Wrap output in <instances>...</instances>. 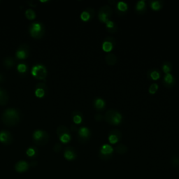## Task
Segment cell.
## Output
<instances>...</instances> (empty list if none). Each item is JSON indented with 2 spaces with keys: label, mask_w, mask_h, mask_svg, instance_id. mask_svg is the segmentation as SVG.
I'll list each match as a JSON object with an SVG mask.
<instances>
[{
  "label": "cell",
  "mask_w": 179,
  "mask_h": 179,
  "mask_svg": "<svg viewBox=\"0 0 179 179\" xmlns=\"http://www.w3.org/2000/svg\"><path fill=\"white\" fill-rule=\"evenodd\" d=\"M1 120L7 126H14L20 121L19 113L14 108H7L1 116Z\"/></svg>",
  "instance_id": "6da1fadb"
},
{
  "label": "cell",
  "mask_w": 179,
  "mask_h": 179,
  "mask_svg": "<svg viewBox=\"0 0 179 179\" xmlns=\"http://www.w3.org/2000/svg\"><path fill=\"white\" fill-rule=\"evenodd\" d=\"M104 119L108 123L113 125H118L122 121V116L118 111L109 109L104 115Z\"/></svg>",
  "instance_id": "7a4b0ae2"
},
{
  "label": "cell",
  "mask_w": 179,
  "mask_h": 179,
  "mask_svg": "<svg viewBox=\"0 0 179 179\" xmlns=\"http://www.w3.org/2000/svg\"><path fill=\"white\" fill-rule=\"evenodd\" d=\"M48 133L43 130H36L33 134V141L37 146H44L48 141Z\"/></svg>",
  "instance_id": "3957f363"
},
{
  "label": "cell",
  "mask_w": 179,
  "mask_h": 179,
  "mask_svg": "<svg viewBox=\"0 0 179 179\" xmlns=\"http://www.w3.org/2000/svg\"><path fill=\"white\" fill-rule=\"evenodd\" d=\"M30 32L31 36L35 39H41L44 34V29L40 23H32L30 27Z\"/></svg>",
  "instance_id": "277c9868"
},
{
  "label": "cell",
  "mask_w": 179,
  "mask_h": 179,
  "mask_svg": "<svg viewBox=\"0 0 179 179\" xmlns=\"http://www.w3.org/2000/svg\"><path fill=\"white\" fill-rule=\"evenodd\" d=\"M32 73L34 77L36 79H44L47 76V70L44 66L41 65H37L34 66L32 69Z\"/></svg>",
  "instance_id": "5b68a950"
},
{
  "label": "cell",
  "mask_w": 179,
  "mask_h": 179,
  "mask_svg": "<svg viewBox=\"0 0 179 179\" xmlns=\"http://www.w3.org/2000/svg\"><path fill=\"white\" fill-rule=\"evenodd\" d=\"M29 55V49L28 47L26 45H21L17 50L16 55L17 58L20 59H25L28 57Z\"/></svg>",
  "instance_id": "8992f818"
},
{
  "label": "cell",
  "mask_w": 179,
  "mask_h": 179,
  "mask_svg": "<svg viewBox=\"0 0 179 179\" xmlns=\"http://www.w3.org/2000/svg\"><path fill=\"white\" fill-rule=\"evenodd\" d=\"M121 138V132L118 129H113L110 131L108 136V141L111 143H116Z\"/></svg>",
  "instance_id": "52a82bcc"
},
{
  "label": "cell",
  "mask_w": 179,
  "mask_h": 179,
  "mask_svg": "<svg viewBox=\"0 0 179 179\" xmlns=\"http://www.w3.org/2000/svg\"><path fill=\"white\" fill-rule=\"evenodd\" d=\"M0 142L5 145L10 144L12 142V136L8 131H0Z\"/></svg>",
  "instance_id": "ba28073f"
},
{
  "label": "cell",
  "mask_w": 179,
  "mask_h": 179,
  "mask_svg": "<svg viewBox=\"0 0 179 179\" xmlns=\"http://www.w3.org/2000/svg\"><path fill=\"white\" fill-rule=\"evenodd\" d=\"M29 164L24 160H20L15 165V169L18 173H23L28 170Z\"/></svg>",
  "instance_id": "9c48e42d"
},
{
  "label": "cell",
  "mask_w": 179,
  "mask_h": 179,
  "mask_svg": "<svg viewBox=\"0 0 179 179\" xmlns=\"http://www.w3.org/2000/svg\"><path fill=\"white\" fill-rule=\"evenodd\" d=\"M90 137V131L88 127H82L79 129V140L87 141Z\"/></svg>",
  "instance_id": "30bf717a"
},
{
  "label": "cell",
  "mask_w": 179,
  "mask_h": 179,
  "mask_svg": "<svg viewBox=\"0 0 179 179\" xmlns=\"http://www.w3.org/2000/svg\"><path fill=\"white\" fill-rule=\"evenodd\" d=\"M164 85L167 88H171L175 83V79H174V76H172L171 73H166L165 76L164 77Z\"/></svg>",
  "instance_id": "8fae6325"
},
{
  "label": "cell",
  "mask_w": 179,
  "mask_h": 179,
  "mask_svg": "<svg viewBox=\"0 0 179 179\" xmlns=\"http://www.w3.org/2000/svg\"><path fill=\"white\" fill-rule=\"evenodd\" d=\"M9 94L7 90L0 88V105L4 106L7 104L9 102Z\"/></svg>",
  "instance_id": "7c38bea8"
},
{
  "label": "cell",
  "mask_w": 179,
  "mask_h": 179,
  "mask_svg": "<svg viewBox=\"0 0 179 179\" xmlns=\"http://www.w3.org/2000/svg\"><path fill=\"white\" fill-rule=\"evenodd\" d=\"M113 152H114V148H112V146L108 144L103 145L100 149V154L104 156L111 155Z\"/></svg>",
  "instance_id": "4fadbf2b"
},
{
  "label": "cell",
  "mask_w": 179,
  "mask_h": 179,
  "mask_svg": "<svg viewBox=\"0 0 179 179\" xmlns=\"http://www.w3.org/2000/svg\"><path fill=\"white\" fill-rule=\"evenodd\" d=\"M136 10H137V13L139 14L144 13L146 10V1L144 0H140L137 2V6H136Z\"/></svg>",
  "instance_id": "5bb4252c"
},
{
  "label": "cell",
  "mask_w": 179,
  "mask_h": 179,
  "mask_svg": "<svg viewBox=\"0 0 179 179\" xmlns=\"http://www.w3.org/2000/svg\"><path fill=\"white\" fill-rule=\"evenodd\" d=\"M105 62L108 65H114L117 62V57L113 53H108L105 56Z\"/></svg>",
  "instance_id": "9a60e30c"
},
{
  "label": "cell",
  "mask_w": 179,
  "mask_h": 179,
  "mask_svg": "<svg viewBox=\"0 0 179 179\" xmlns=\"http://www.w3.org/2000/svg\"><path fill=\"white\" fill-rule=\"evenodd\" d=\"M64 156L67 160H73L76 158V155L73 149H71V148H66L65 153H64Z\"/></svg>",
  "instance_id": "2e32d148"
},
{
  "label": "cell",
  "mask_w": 179,
  "mask_h": 179,
  "mask_svg": "<svg viewBox=\"0 0 179 179\" xmlns=\"http://www.w3.org/2000/svg\"><path fill=\"white\" fill-rule=\"evenodd\" d=\"M72 117H73V121L74 123L76 124H80L81 123L83 120V115L81 112L78 111H73L72 114Z\"/></svg>",
  "instance_id": "e0dca14e"
},
{
  "label": "cell",
  "mask_w": 179,
  "mask_h": 179,
  "mask_svg": "<svg viewBox=\"0 0 179 179\" xmlns=\"http://www.w3.org/2000/svg\"><path fill=\"white\" fill-rule=\"evenodd\" d=\"M148 76L153 80H158L160 78V72L156 69H152L148 71Z\"/></svg>",
  "instance_id": "ac0fdd59"
},
{
  "label": "cell",
  "mask_w": 179,
  "mask_h": 179,
  "mask_svg": "<svg viewBox=\"0 0 179 179\" xmlns=\"http://www.w3.org/2000/svg\"><path fill=\"white\" fill-rule=\"evenodd\" d=\"M99 12L104 13V14H106L108 18H110L113 13V9L111 7H110V6L104 5V6H102V7L99 9Z\"/></svg>",
  "instance_id": "d6986e66"
},
{
  "label": "cell",
  "mask_w": 179,
  "mask_h": 179,
  "mask_svg": "<svg viewBox=\"0 0 179 179\" xmlns=\"http://www.w3.org/2000/svg\"><path fill=\"white\" fill-rule=\"evenodd\" d=\"M57 134L59 137L63 134H70V131L65 125H60L57 129Z\"/></svg>",
  "instance_id": "ffe728a7"
},
{
  "label": "cell",
  "mask_w": 179,
  "mask_h": 179,
  "mask_svg": "<svg viewBox=\"0 0 179 179\" xmlns=\"http://www.w3.org/2000/svg\"><path fill=\"white\" fill-rule=\"evenodd\" d=\"M16 64V62L11 57H7L4 59V65L7 67V69L12 68Z\"/></svg>",
  "instance_id": "44dd1931"
},
{
  "label": "cell",
  "mask_w": 179,
  "mask_h": 179,
  "mask_svg": "<svg viewBox=\"0 0 179 179\" xmlns=\"http://www.w3.org/2000/svg\"><path fill=\"white\" fill-rule=\"evenodd\" d=\"M94 107L97 108V110H102L104 108L105 106V102L104 99H101V98H97L94 100Z\"/></svg>",
  "instance_id": "7402d4cb"
},
{
  "label": "cell",
  "mask_w": 179,
  "mask_h": 179,
  "mask_svg": "<svg viewBox=\"0 0 179 179\" xmlns=\"http://www.w3.org/2000/svg\"><path fill=\"white\" fill-rule=\"evenodd\" d=\"M151 7L153 10L158 11L162 7V2L161 1H153L151 2Z\"/></svg>",
  "instance_id": "603a6c76"
},
{
  "label": "cell",
  "mask_w": 179,
  "mask_h": 179,
  "mask_svg": "<svg viewBox=\"0 0 179 179\" xmlns=\"http://www.w3.org/2000/svg\"><path fill=\"white\" fill-rule=\"evenodd\" d=\"M38 153V151L36 148L34 147H31V148H29L26 151V154L28 157H34L35 156H36Z\"/></svg>",
  "instance_id": "cb8c5ba5"
},
{
  "label": "cell",
  "mask_w": 179,
  "mask_h": 179,
  "mask_svg": "<svg viewBox=\"0 0 179 179\" xmlns=\"http://www.w3.org/2000/svg\"><path fill=\"white\" fill-rule=\"evenodd\" d=\"M127 8H128L127 4L125 2H124V1H119V2H118L117 9L119 11L123 12L124 13V12L127 11Z\"/></svg>",
  "instance_id": "d4e9b609"
},
{
  "label": "cell",
  "mask_w": 179,
  "mask_h": 179,
  "mask_svg": "<svg viewBox=\"0 0 179 179\" xmlns=\"http://www.w3.org/2000/svg\"><path fill=\"white\" fill-rule=\"evenodd\" d=\"M113 47H114V46H113V44H111V43H110L109 41H104L103 44H102V49L106 52L111 51L113 49Z\"/></svg>",
  "instance_id": "484cf974"
},
{
  "label": "cell",
  "mask_w": 179,
  "mask_h": 179,
  "mask_svg": "<svg viewBox=\"0 0 179 179\" xmlns=\"http://www.w3.org/2000/svg\"><path fill=\"white\" fill-rule=\"evenodd\" d=\"M172 69V65L169 62H165L162 65V70L165 73H169Z\"/></svg>",
  "instance_id": "4316f807"
},
{
  "label": "cell",
  "mask_w": 179,
  "mask_h": 179,
  "mask_svg": "<svg viewBox=\"0 0 179 179\" xmlns=\"http://www.w3.org/2000/svg\"><path fill=\"white\" fill-rule=\"evenodd\" d=\"M25 16L27 17V19L29 20H34L36 17V14H35L34 11L32 9H27L25 12Z\"/></svg>",
  "instance_id": "83f0119b"
},
{
  "label": "cell",
  "mask_w": 179,
  "mask_h": 179,
  "mask_svg": "<svg viewBox=\"0 0 179 179\" xmlns=\"http://www.w3.org/2000/svg\"><path fill=\"white\" fill-rule=\"evenodd\" d=\"M127 147L123 144H119L116 147V151L118 153H124L127 152Z\"/></svg>",
  "instance_id": "f1b7e54d"
},
{
  "label": "cell",
  "mask_w": 179,
  "mask_h": 179,
  "mask_svg": "<svg viewBox=\"0 0 179 179\" xmlns=\"http://www.w3.org/2000/svg\"><path fill=\"white\" fill-rule=\"evenodd\" d=\"M98 18H99V20H100L101 22H105V23H106L107 21L109 20V18H108L106 14H104V13H101V12H99V13H98Z\"/></svg>",
  "instance_id": "f546056e"
},
{
  "label": "cell",
  "mask_w": 179,
  "mask_h": 179,
  "mask_svg": "<svg viewBox=\"0 0 179 179\" xmlns=\"http://www.w3.org/2000/svg\"><path fill=\"white\" fill-rule=\"evenodd\" d=\"M158 88H159V86L157 83H153L152 85L150 86L149 90H148L149 93L151 94H155L156 92L157 91V90H158Z\"/></svg>",
  "instance_id": "4dcf8cb0"
},
{
  "label": "cell",
  "mask_w": 179,
  "mask_h": 179,
  "mask_svg": "<svg viewBox=\"0 0 179 179\" xmlns=\"http://www.w3.org/2000/svg\"><path fill=\"white\" fill-rule=\"evenodd\" d=\"M59 139H60L61 141L64 143H67L71 140V137H70L69 134H63L61 137H59Z\"/></svg>",
  "instance_id": "1f68e13d"
},
{
  "label": "cell",
  "mask_w": 179,
  "mask_h": 179,
  "mask_svg": "<svg viewBox=\"0 0 179 179\" xmlns=\"http://www.w3.org/2000/svg\"><path fill=\"white\" fill-rule=\"evenodd\" d=\"M81 18L83 21H88L91 18V17H90L88 12H87L85 10L84 11L82 12L81 15Z\"/></svg>",
  "instance_id": "d6a6232c"
},
{
  "label": "cell",
  "mask_w": 179,
  "mask_h": 179,
  "mask_svg": "<svg viewBox=\"0 0 179 179\" xmlns=\"http://www.w3.org/2000/svg\"><path fill=\"white\" fill-rule=\"evenodd\" d=\"M35 94L36 95V97L39 98L43 97L45 95V91L44 90L38 88V89H36V90H35Z\"/></svg>",
  "instance_id": "836d02e7"
},
{
  "label": "cell",
  "mask_w": 179,
  "mask_h": 179,
  "mask_svg": "<svg viewBox=\"0 0 179 179\" xmlns=\"http://www.w3.org/2000/svg\"><path fill=\"white\" fill-rule=\"evenodd\" d=\"M26 70H27V66L24 64H20L18 66V71L20 73H24L25 72Z\"/></svg>",
  "instance_id": "e575fe53"
},
{
  "label": "cell",
  "mask_w": 179,
  "mask_h": 179,
  "mask_svg": "<svg viewBox=\"0 0 179 179\" xmlns=\"http://www.w3.org/2000/svg\"><path fill=\"white\" fill-rule=\"evenodd\" d=\"M38 88H39V89L44 90V91H46V90H48V87L46 86V85L45 83L36 84V85L35 86V89H38Z\"/></svg>",
  "instance_id": "d590c367"
},
{
  "label": "cell",
  "mask_w": 179,
  "mask_h": 179,
  "mask_svg": "<svg viewBox=\"0 0 179 179\" xmlns=\"http://www.w3.org/2000/svg\"><path fill=\"white\" fill-rule=\"evenodd\" d=\"M86 11L87 12H88V13L90 14V16L91 18H94V16H95V11H94V9L93 8H91V7H88V8L86 9Z\"/></svg>",
  "instance_id": "8d00e7d4"
},
{
  "label": "cell",
  "mask_w": 179,
  "mask_h": 179,
  "mask_svg": "<svg viewBox=\"0 0 179 179\" xmlns=\"http://www.w3.org/2000/svg\"><path fill=\"white\" fill-rule=\"evenodd\" d=\"M104 116L100 114H95V116H94V119H95V120L98 122L102 121V120H104Z\"/></svg>",
  "instance_id": "74e56055"
},
{
  "label": "cell",
  "mask_w": 179,
  "mask_h": 179,
  "mask_svg": "<svg viewBox=\"0 0 179 179\" xmlns=\"http://www.w3.org/2000/svg\"><path fill=\"white\" fill-rule=\"evenodd\" d=\"M104 41H109L110 43H111V44H113V46L116 45V39H115V38L112 37V36H107L106 38H105Z\"/></svg>",
  "instance_id": "f35d334b"
},
{
  "label": "cell",
  "mask_w": 179,
  "mask_h": 179,
  "mask_svg": "<svg viewBox=\"0 0 179 179\" xmlns=\"http://www.w3.org/2000/svg\"><path fill=\"white\" fill-rule=\"evenodd\" d=\"M106 29H110V28H112V27H115L116 24H115V22H113V21L108 20L106 22Z\"/></svg>",
  "instance_id": "ab89813d"
},
{
  "label": "cell",
  "mask_w": 179,
  "mask_h": 179,
  "mask_svg": "<svg viewBox=\"0 0 179 179\" xmlns=\"http://www.w3.org/2000/svg\"><path fill=\"white\" fill-rule=\"evenodd\" d=\"M62 145L60 143H56L53 147V150H54L55 152H59L62 150Z\"/></svg>",
  "instance_id": "60d3db41"
},
{
  "label": "cell",
  "mask_w": 179,
  "mask_h": 179,
  "mask_svg": "<svg viewBox=\"0 0 179 179\" xmlns=\"http://www.w3.org/2000/svg\"><path fill=\"white\" fill-rule=\"evenodd\" d=\"M4 80H5V78H4V76H3L2 73H0V83L3 82Z\"/></svg>",
  "instance_id": "b9f144b4"
},
{
  "label": "cell",
  "mask_w": 179,
  "mask_h": 179,
  "mask_svg": "<svg viewBox=\"0 0 179 179\" xmlns=\"http://www.w3.org/2000/svg\"><path fill=\"white\" fill-rule=\"evenodd\" d=\"M71 130H72L73 131H77V127H76L75 126V125H71Z\"/></svg>",
  "instance_id": "7bdbcfd3"
}]
</instances>
